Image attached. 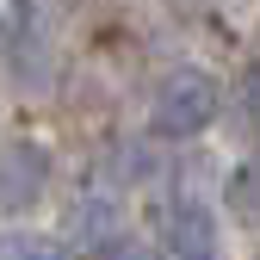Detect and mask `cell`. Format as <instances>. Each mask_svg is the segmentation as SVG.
<instances>
[{
	"label": "cell",
	"instance_id": "7a4b0ae2",
	"mask_svg": "<svg viewBox=\"0 0 260 260\" xmlns=\"http://www.w3.org/2000/svg\"><path fill=\"white\" fill-rule=\"evenodd\" d=\"M44 192H50V155L38 143H7L0 149V217L38 211Z\"/></svg>",
	"mask_w": 260,
	"mask_h": 260
},
{
	"label": "cell",
	"instance_id": "3957f363",
	"mask_svg": "<svg viewBox=\"0 0 260 260\" xmlns=\"http://www.w3.org/2000/svg\"><path fill=\"white\" fill-rule=\"evenodd\" d=\"M62 223H69V248H93V254H106V248H118L124 205H118L112 186H87V192H75V199H69Z\"/></svg>",
	"mask_w": 260,
	"mask_h": 260
},
{
	"label": "cell",
	"instance_id": "8992f818",
	"mask_svg": "<svg viewBox=\"0 0 260 260\" xmlns=\"http://www.w3.org/2000/svg\"><path fill=\"white\" fill-rule=\"evenodd\" d=\"M230 217L260 230V155H248L242 168L230 174Z\"/></svg>",
	"mask_w": 260,
	"mask_h": 260
},
{
	"label": "cell",
	"instance_id": "9c48e42d",
	"mask_svg": "<svg viewBox=\"0 0 260 260\" xmlns=\"http://www.w3.org/2000/svg\"><path fill=\"white\" fill-rule=\"evenodd\" d=\"M242 106H248V118L260 124V62H248V75H242Z\"/></svg>",
	"mask_w": 260,
	"mask_h": 260
},
{
	"label": "cell",
	"instance_id": "52a82bcc",
	"mask_svg": "<svg viewBox=\"0 0 260 260\" xmlns=\"http://www.w3.org/2000/svg\"><path fill=\"white\" fill-rule=\"evenodd\" d=\"M0 260H62V248L44 242V236H7L0 242Z\"/></svg>",
	"mask_w": 260,
	"mask_h": 260
},
{
	"label": "cell",
	"instance_id": "5b68a950",
	"mask_svg": "<svg viewBox=\"0 0 260 260\" xmlns=\"http://www.w3.org/2000/svg\"><path fill=\"white\" fill-rule=\"evenodd\" d=\"M168 260H217V217L205 205H180L168 223Z\"/></svg>",
	"mask_w": 260,
	"mask_h": 260
},
{
	"label": "cell",
	"instance_id": "277c9868",
	"mask_svg": "<svg viewBox=\"0 0 260 260\" xmlns=\"http://www.w3.org/2000/svg\"><path fill=\"white\" fill-rule=\"evenodd\" d=\"M0 56H7V81L19 93H50V81H56V50L38 38V31H25V38L7 44Z\"/></svg>",
	"mask_w": 260,
	"mask_h": 260
},
{
	"label": "cell",
	"instance_id": "6da1fadb",
	"mask_svg": "<svg viewBox=\"0 0 260 260\" xmlns=\"http://www.w3.org/2000/svg\"><path fill=\"white\" fill-rule=\"evenodd\" d=\"M217 118V81L199 69V62H180L155 81V130L168 137H192Z\"/></svg>",
	"mask_w": 260,
	"mask_h": 260
},
{
	"label": "cell",
	"instance_id": "30bf717a",
	"mask_svg": "<svg viewBox=\"0 0 260 260\" xmlns=\"http://www.w3.org/2000/svg\"><path fill=\"white\" fill-rule=\"evenodd\" d=\"M106 260H161L149 242H118V248H106Z\"/></svg>",
	"mask_w": 260,
	"mask_h": 260
},
{
	"label": "cell",
	"instance_id": "ba28073f",
	"mask_svg": "<svg viewBox=\"0 0 260 260\" xmlns=\"http://www.w3.org/2000/svg\"><path fill=\"white\" fill-rule=\"evenodd\" d=\"M25 31H31V7H25V0H0V50L19 44Z\"/></svg>",
	"mask_w": 260,
	"mask_h": 260
}]
</instances>
